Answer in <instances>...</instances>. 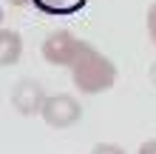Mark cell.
<instances>
[{"instance_id": "6da1fadb", "label": "cell", "mask_w": 156, "mask_h": 154, "mask_svg": "<svg viewBox=\"0 0 156 154\" xmlns=\"http://www.w3.org/2000/svg\"><path fill=\"white\" fill-rule=\"evenodd\" d=\"M71 80L82 94H102L116 83V63L105 57L99 49H94L91 43H85L82 54L71 66Z\"/></svg>"}, {"instance_id": "7a4b0ae2", "label": "cell", "mask_w": 156, "mask_h": 154, "mask_svg": "<svg viewBox=\"0 0 156 154\" xmlns=\"http://www.w3.org/2000/svg\"><path fill=\"white\" fill-rule=\"evenodd\" d=\"M82 49H85V40H77L71 32L66 29H57L51 32L48 37L43 40V57L51 63V66H74L77 57L82 54Z\"/></svg>"}, {"instance_id": "3957f363", "label": "cell", "mask_w": 156, "mask_h": 154, "mask_svg": "<svg viewBox=\"0 0 156 154\" xmlns=\"http://www.w3.org/2000/svg\"><path fill=\"white\" fill-rule=\"evenodd\" d=\"M40 117L51 129H71L82 117V106H80L77 97H71V94H51V97H45Z\"/></svg>"}, {"instance_id": "277c9868", "label": "cell", "mask_w": 156, "mask_h": 154, "mask_svg": "<svg viewBox=\"0 0 156 154\" xmlns=\"http://www.w3.org/2000/svg\"><path fill=\"white\" fill-rule=\"evenodd\" d=\"M43 103H45V92L37 80H20L12 92V106L17 114L23 117H31V114H40L43 111Z\"/></svg>"}, {"instance_id": "5b68a950", "label": "cell", "mask_w": 156, "mask_h": 154, "mask_svg": "<svg viewBox=\"0 0 156 154\" xmlns=\"http://www.w3.org/2000/svg\"><path fill=\"white\" fill-rule=\"evenodd\" d=\"M20 54H23V37L14 29H3L0 32V63L9 69L20 60Z\"/></svg>"}, {"instance_id": "8992f818", "label": "cell", "mask_w": 156, "mask_h": 154, "mask_svg": "<svg viewBox=\"0 0 156 154\" xmlns=\"http://www.w3.org/2000/svg\"><path fill=\"white\" fill-rule=\"evenodd\" d=\"M34 6L45 14H54V17H66V14H74L80 12L88 0H31Z\"/></svg>"}, {"instance_id": "52a82bcc", "label": "cell", "mask_w": 156, "mask_h": 154, "mask_svg": "<svg viewBox=\"0 0 156 154\" xmlns=\"http://www.w3.org/2000/svg\"><path fill=\"white\" fill-rule=\"evenodd\" d=\"M91 154H125V148L116 146V143H97L91 148Z\"/></svg>"}, {"instance_id": "ba28073f", "label": "cell", "mask_w": 156, "mask_h": 154, "mask_svg": "<svg viewBox=\"0 0 156 154\" xmlns=\"http://www.w3.org/2000/svg\"><path fill=\"white\" fill-rule=\"evenodd\" d=\"M148 37L156 46V3H151V9H148Z\"/></svg>"}, {"instance_id": "9c48e42d", "label": "cell", "mask_w": 156, "mask_h": 154, "mask_svg": "<svg viewBox=\"0 0 156 154\" xmlns=\"http://www.w3.org/2000/svg\"><path fill=\"white\" fill-rule=\"evenodd\" d=\"M136 154H156V140H145Z\"/></svg>"}, {"instance_id": "30bf717a", "label": "cell", "mask_w": 156, "mask_h": 154, "mask_svg": "<svg viewBox=\"0 0 156 154\" xmlns=\"http://www.w3.org/2000/svg\"><path fill=\"white\" fill-rule=\"evenodd\" d=\"M148 77H151V83L156 86V63H153V66H151V71H148Z\"/></svg>"}, {"instance_id": "8fae6325", "label": "cell", "mask_w": 156, "mask_h": 154, "mask_svg": "<svg viewBox=\"0 0 156 154\" xmlns=\"http://www.w3.org/2000/svg\"><path fill=\"white\" fill-rule=\"evenodd\" d=\"M12 6H26V3H31V0H9Z\"/></svg>"}]
</instances>
